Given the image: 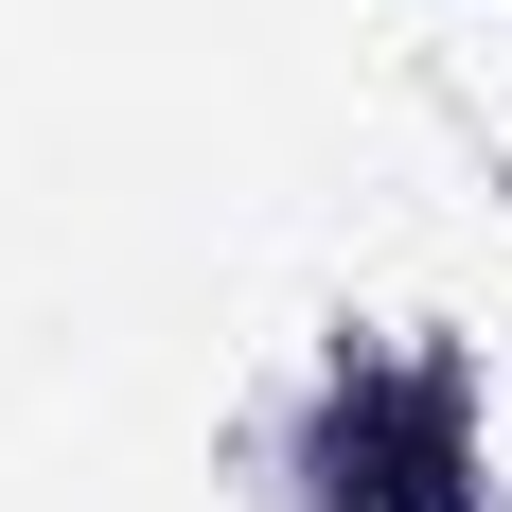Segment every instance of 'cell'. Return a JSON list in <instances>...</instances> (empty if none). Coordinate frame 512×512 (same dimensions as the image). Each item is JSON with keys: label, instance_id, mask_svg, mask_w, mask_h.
I'll return each instance as SVG.
<instances>
[{"label": "cell", "instance_id": "6da1fadb", "mask_svg": "<svg viewBox=\"0 0 512 512\" xmlns=\"http://www.w3.org/2000/svg\"><path fill=\"white\" fill-rule=\"evenodd\" d=\"M265 512H512L495 477V371L442 318H336L283 389Z\"/></svg>", "mask_w": 512, "mask_h": 512}]
</instances>
